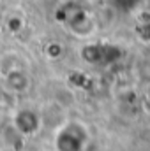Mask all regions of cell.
Returning a JSON list of instances; mask_svg holds the SVG:
<instances>
[{
    "instance_id": "6da1fadb",
    "label": "cell",
    "mask_w": 150,
    "mask_h": 151,
    "mask_svg": "<svg viewBox=\"0 0 150 151\" xmlns=\"http://www.w3.org/2000/svg\"><path fill=\"white\" fill-rule=\"evenodd\" d=\"M88 142V130L79 121H69L60 127L55 137L57 151H83Z\"/></svg>"
},
{
    "instance_id": "7a4b0ae2",
    "label": "cell",
    "mask_w": 150,
    "mask_h": 151,
    "mask_svg": "<svg viewBox=\"0 0 150 151\" xmlns=\"http://www.w3.org/2000/svg\"><path fill=\"white\" fill-rule=\"evenodd\" d=\"M41 116L32 109H18L12 116V127L21 137L36 135L41 128Z\"/></svg>"
},
{
    "instance_id": "3957f363",
    "label": "cell",
    "mask_w": 150,
    "mask_h": 151,
    "mask_svg": "<svg viewBox=\"0 0 150 151\" xmlns=\"http://www.w3.org/2000/svg\"><path fill=\"white\" fill-rule=\"evenodd\" d=\"M28 88H30V77L23 72V69L4 74V90L5 91L18 95V93H25Z\"/></svg>"
},
{
    "instance_id": "277c9868",
    "label": "cell",
    "mask_w": 150,
    "mask_h": 151,
    "mask_svg": "<svg viewBox=\"0 0 150 151\" xmlns=\"http://www.w3.org/2000/svg\"><path fill=\"white\" fill-rule=\"evenodd\" d=\"M12 109H14V95L5 90H0V114Z\"/></svg>"
},
{
    "instance_id": "5b68a950",
    "label": "cell",
    "mask_w": 150,
    "mask_h": 151,
    "mask_svg": "<svg viewBox=\"0 0 150 151\" xmlns=\"http://www.w3.org/2000/svg\"><path fill=\"white\" fill-rule=\"evenodd\" d=\"M143 111L150 116V95H147V97L143 99Z\"/></svg>"
}]
</instances>
